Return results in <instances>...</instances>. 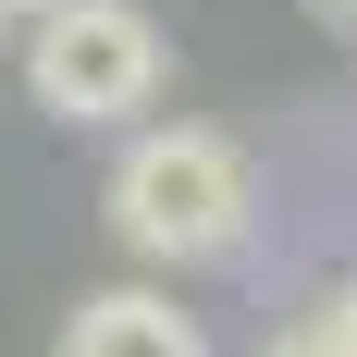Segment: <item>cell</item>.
<instances>
[{"label":"cell","instance_id":"obj_1","mask_svg":"<svg viewBox=\"0 0 357 357\" xmlns=\"http://www.w3.org/2000/svg\"><path fill=\"white\" fill-rule=\"evenodd\" d=\"M111 234L160 271H210L259 234V173L222 123H136L111 160Z\"/></svg>","mask_w":357,"mask_h":357},{"label":"cell","instance_id":"obj_2","mask_svg":"<svg viewBox=\"0 0 357 357\" xmlns=\"http://www.w3.org/2000/svg\"><path fill=\"white\" fill-rule=\"evenodd\" d=\"M160 74H173V50L148 25V0H50L25 25V99L50 123H74V136L136 123L160 99Z\"/></svg>","mask_w":357,"mask_h":357},{"label":"cell","instance_id":"obj_3","mask_svg":"<svg viewBox=\"0 0 357 357\" xmlns=\"http://www.w3.org/2000/svg\"><path fill=\"white\" fill-rule=\"evenodd\" d=\"M62 357H210V333H197V308H173L160 284H99V296H74Z\"/></svg>","mask_w":357,"mask_h":357},{"label":"cell","instance_id":"obj_4","mask_svg":"<svg viewBox=\"0 0 357 357\" xmlns=\"http://www.w3.org/2000/svg\"><path fill=\"white\" fill-rule=\"evenodd\" d=\"M259 357H357V333H333V321H284Z\"/></svg>","mask_w":357,"mask_h":357},{"label":"cell","instance_id":"obj_5","mask_svg":"<svg viewBox=\"0 0 357 357\" xmlns=\"http://www.w3.org/2000/svg\"><path fill=\"white\" fill-rule=\"evenodd\" d=\"M321 321H333V333H357V271H345V284L321 296Z\"/></svg>","mask_w":357,"mask_h":357},{"label":"cell","instance_id":"obj_6","mask_svg":"<svg viewBox=\"0 0 357 357\" xmlns=\"http://www.w3.org/2000/svg\"><path fill=\"white\" fill-rule=\"evenodd\" d=\"M37 13H50V0H0V25H37Z\"/></svg>","mask_w":357,"mask_h":357},{"label":"cell","instance_id":"obj_7","mask_svg":"<svg viewBox=\"0 0 357 357\" xmlns=\"http://www.w3.org/2000/svg\"><path fill=\"white\" fill-rule=\"evenodd\" d=\"M321 25H345V37H357V0H321Z\"/></svg>","mask_w":357,"mask_h":357}]
</instances>
